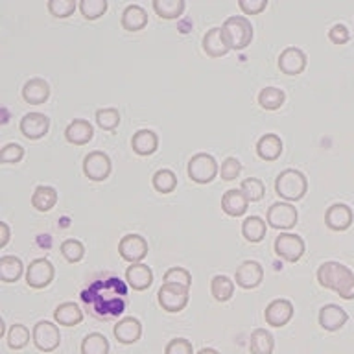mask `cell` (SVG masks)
Wrapping results in <instances>:
<instances>
[{
	"label": "cell",
	"mask_w": 354,
	"mask_h": 354,
	"mask_svg": "<svg viewBox=\"0 0 354 354\" xmlns=\"http://www.w3.org/2000/svg\"><path fill=\"white\" fill-rule=\"evenodd\" d=\"M317 282L321 288L336 292L345 301L354 299V273L342 262H323L317 270Z\"/></svg>",
	"instance_id": "cell-1"
},
{
	"label": "cell",
	"mask_w": 354,
	"mask_h": 354,
	"mask_svg": "<svg viewBox=\"0 0 354 354\" xmlns=\"http://www.w3.org/2000/svg\"><path fill=\"white\" fill-rule=\"evenodd\" d=\"M275 192L279 198L290 201H299L308 192V179L303 171L295 168H286L282 170L275 179Z\"/></svg>",
	"instance_id": "cell-2"
},
{
	"label": "cell",
	"mask_w": 354,
	"mask_h": 354,
	"mask_svg": "<svg viewBox=\"0 0 354 354\" xmlns=\"http://www.w3.org/2000/svg\"><path fill=\"white\" fill-rule=\"evenodd\" d=\"M221 32H223L227 46L231 50H243L253 41L251 21L243 15L227 17L225 22L221 24Z\"/></svg>",
	"instance_id": "cell-3"
},
{
	"label": "cell",
	"mask_w": 354,
	"mask_h": 354,
	"mask_svg": "<svg viewBox=\"0 0 354 354\" xmlns=\"http://www.w3.org/2000/svg\"><path fill=\"white\" fill-rule=\"evenodd\" d=\"M190 288H185L181 284H171V282H162V286L157 292V301L160 308L168 314H179L181 310L187 308L188 299H190Z\"/></svg>",
	"instance_id": "cell-4"
},
{
	"label": "cell",
	"mask_w": 354,
	"mask_h": 354,
	"mask_svg": "<svg viewBox=\"0 0 354 354\" xmlns=\"http://www.w3.org/2000/svg\"><path fill=\"white\" fill-rule=\"evenodd\" d=\"M188 177L198 185H207L216 179V176L220 174V166L216 162V159L210 153H196L192 155V159L188 160Z\"/></svg>",
	"instance_id": "cell-5"
},
{
	"label": "cell",
	"mask_w": 354,
	"mask_h": 354,
	"mask_svg": "<svg viewBox=\"0 0 354 354\" xmlns=\"http://www.w3.org/2000/svg\"><path fill=\"white\" fill-rule=\"evenodd\" d=\"M299 212L295 209V205L288 203V201H277L268 209V214H266V221L268 225L273 227V229H292V227L297 225Z\"/></svg>",
	"instance_id": "cell-6"
},
{
	"label": "cell",
	"mask_w": 354,
	"mask_h": 354,
	"mask_svg": "<svg viewBox=\"0 0 354 354\" xmlns=\"http://www.w3.org/2000/svg\"><path fill=\"white\" fill-rule=\"evenodd\" d=\"M113 165H111V157L105 151L94 149L91 153L85 155L83 159V174L94 183L105 181L111 176Z\"/></svg>",
	"instance_id": "cell-7"
},
{
	"label": "cell",
	"mask_w": 354,
	"mask_h": 354,
	"mask_svg": "<svg viewBox=\"0 0 354 354\" xmlns=\"http://www.w3.org/2000/svg\"><path fill=\"white\" fill-rule=\"evenodd\" d=\"M55 277V268L48 259H35L26 268V284L33 290L50 286Z\"/></svg>",
	"instance_id": "cell-8"
},
{
	"label": "cell",
	"mask_w": 354,
	"mask_h": 354,
	"mask_svg": "<svg viewBox=\"0 0 354 354\" xmlns=\"http://www.w3.org/2000/svg\"><path fill=\"white\" fill-rule=\"evenodd\" d=\"M32 342L41 353H52V351L59 347L61 343L59 328L50 321H39L33 326Z\"/></svg>",
	"instance_id": "cell-9"
},
{
	"label": "cell",
	"mask_w": 354,
	"mask_h": 354,
	"mask_svg": "<svg viewBox=\"0 0 354 354\" xmlns=\"http://www.w3.org/2000/svg\"><path fill=\"white\" fill-rule=\"evenodd\" d=\"M273 249H275L277 257H281L282 260H286V262H297L304 254L306 245H304L303 238L297 236V234H293V232H281L275 238Z\"/></svg>",
	"instance_id": "cell-10"
},
{
	"label": "cell",
	"mask_w": 354,
	"mask_h": 354,
	"mask_svg": "<svg viewBox=\"0 0 354 354\" xmlns=\"http://www.w3.org/2000/svg\"><path fill=\"white\" fill-rule=\"evenodd\" d=\"M118 253L129 264H138L148 254V242H146V238L137 234V232H129V234H124L120 238Z\"/></svg>",
	"instance_id": "cell-11"
},
{
	"label": "cell",
	"mask_w": 354,
	"mask_h": 354,
	"mask_svg": "<svg viewBox=\"0 0 354 354\" xmlns=\"http://www.w3.org/2000/svg\"><path fill=\"white\" fill-rule=\"evenodd\" d=\"M234 281L243 290H253L264 281V268L257 260H243L242 264L236 268Z\"/></svg>",
	"instance_id": "cell-12"
},
{
	"label": "cell",
	"mask_w": 354,
	"mask_h": 354,
	"mask_svg": "<svg viewBox=\"0 0 354 354\" xmlns=\"http://www.w3.org/2000/svg\"><path fill=\"white\" fill-rule=\"evenodd\" d=\"M19 129L28 140H39L48 133L50 118L43 113H26L21 118Z\"/></svg>",
	"instance_id": "cell-13"
},
{
	"label": "cell",
	"mask_w": 354,
	"mask_h": 354,
	"mask_svg": "<svg viewBox=\"0 0 354 354\" xmlns=\"http://www.w3.org/2000/svg\"><path fill=\"white\" fill-rule=\"evenodd\" d=\"M293 317V304L288 299H275L266 306L264 319L270 326L281 328V326L288 325L290 319Z\"/></svg>",
	"instance_id": "cell-14"
},
{
	"label": "cell",
	"mask_w": 354,
	"mask_h": 354,
	"mask_svg": "<svg viewBox=\"0 0 354 354\" xmlns=\"http://www.w3.org/2000/svg\"><path fill=\"white\" fill-rule=\"evenodd\" d=\"M353 209L347 203L330 205L325 212V223L330 231H347L348 227L353 225Z\"/></svg>",
	"instance_id": "cell-15"
},
{
	"label": "cell",
	"mask_w": 354,
	"mask_h": 354,
	"mask_svg": "<svg viewBox=\"0 0 354 354\" xmlns=\"http://www.w3.org/2000/svg\"><path fill=\"white\" fill-rule=\"evenodd\" d=\"M306 54L297 46H288L279 55V68L288 76H297L306 68Z\"/></svg>",
	"instance_id": "cell-16"
},
{
	"label": "cell",
	"mask_w": 354,
	"mask_h": 354,
	"mask_svg": "<svg viewBox=\"0 0 354 354\" xmlns=\"http://www.w3.org/2000/svg\"><path fill=\"white\" fill-rule=\"evenodd\" d=\"M113 334L122 345H133L142 336V323L137 317H124L113 326Z\"/></svg>",
	"instance_id": "cell-17"
},
{
	"label": "cell",
	"mask_w": 354,
	"mask_h": 354,
	"mask_svg": "<svg viewBox=\"0 0 354 354\" xmlns=\"http://www.w3.org/2000/svg\"><path fill=\"white\" fill-rule=\"evenodd\" d=\"M348 321V314L339 306V304H325L319 310V325L323 330L336 332L343 328V325Z\"/></svg>",
	"instance_id": "cell-18"
},
{
	"label": "cell",
	"mask_w": 354,
	"mask_h": 354,
	"mask_svg": "<svg viewBox=\"0 0 354 354\" xmlns=\"http://www.w3.org/2000/svg\"><path fill=\"white\" fill-rule=\"evenodd\" d=\"M248 196L240 190V188H231L227 190L223 196H221V209L227 216H232V218H238V216H243L248 212L249 207Z\"/></svg>",
	"instance_id": "cell-19"
},
{
	"label": "cell",
	"mask_w": 354,
	"mask_h": 354,
	"mask_svg": "<svg viewBox=\"0 0 354 354\" xmlns=\"http://www.w3.org/2000/svg\"><path fill=\"white\" fill-rule=\"evenodd\" d=\"M126 281L135 292H144L153 284V271H151L149 266L142 264V262L131 264L126 270Z\"/></svg>",
	"instance_id": "cell-20"
},
{
	"label": "cell",
	"mask_w": 354,
	"mask_h": 354,
	"mask_svg": "<svg viewBox=\"0 0 354 354\" xmlns=\"http://www.w3.org/2000/svg\"><path fill=\"white\" fill-rule=\"evenodd\" d=\"M22 98L32 105H41L50 98V85L43 77H32L22 87Z\"/></svg>",
	"instance_id": "cell-21"
},
{
	"label": "cell",
	"mask_w": 354,
	"mask_h": 354,
	"mask_svg": "<svg viewBox=\"0 0 354 354\" xmlns=\"http://www.w3.org/2000/svg\"><path fill=\"white\" fill-rule=\"evenodd\" d=\"M94 127L88 120H83V118H76L72 120L65 129V138L74 146H83L87 144L88 140H93Z\"/></svg>",
	"instance_id": "cell-22"
},
{
	"label": "cell",
	"mask_w": 354,
	"mask_h": 354,
	"mask_svg": "<svg viewBox=\"0 0 354 354\" xmlns=\"http://www.w3.org/2000/svg\"><path fill=\"white\" fill-rule=\"evenodd\" d=\"M131 148L140 157L153 155L157 151V148H159V137L151 129H138L131 138Z\"/></svg>",
	"instance_id": "cell-23"
},
{
	"label": "cell",
	"mask_w": 354,
	"mask_h": 354,
	"mask_svg": "<svg viewBox=\"0 0 354 354\" xmlns=\"http://www.w3.org/2000/svg\"><path fill=\"white\" fill-rule=\"evenodd\" d=\"M120 22L122 28L127 30V32H140L148 24V13H146L142 6L129 4L126 6V10L122 11Z\"/></svg>",
	"instance_id": "cell-24"
},
{
	"label": "cell",
	"mask_w": 354,
	"mask_h": 354,
	"mask_svg": "<svg viewBox=\"0 0 354 354\" xmlns=\"http://www.w3.org/2000/svg\"><path fill=\"white\" fill-rule=\"evenodd\" d=\"M282 153V138L275 133H266L257 142V155L262 160H275Z\"/></svg>",
	"instance_id": "cell-25"
},
{
	"label": "cell",
	"mask_w": 354,
	"mask_h": 354,
	"mask_svg": "<svg viewBox=\"0 0 354 354\" xmlns=\"http://www.w3.org/2000/svg\"><path fill=\"white\" fill-rule=\"evenodd\" d=\"M203 50L205 54L210 55V57H221L229 52V46L225 43V37H223V32L221 28L214 26L210 28L209 32L203 35Z\"/></svg>",
	"instance_id": "cell-26"
},
{
	"label": "cell",
	"mask_w": 354,
	"mask_h": 354,
	"mask_svg": "<svg viewBox=\"0 0 354 354\" xmlns=\"http://www.w3.org/2000/svg\"><path fill=\"white\" fill-rule=\"evenodd\" d=\"M57 203V190L48 185H39L32 194V207L39 212H50Z\"/></svg>",
	"instance_id": "cell-27"
},
{
	"label": "cell",
	"mask_w": 354,
	"mask_h": 354,
	"mask_svg": "<svg viewBox=\"0 0 354 354\" xmlns=\"http://www.w3.org/2000/svg\"><path fill=\"white\" fill-rule=\"evenodd\" d=\"M54 319L57 325L63 326H76L83 321V310L76 303H61L54 310Z\"/></svg>",
	"instance_id": "cell-28"
},
{
	"label": "cell",
	"mask_w": 354,
	"mask_h": 354,
	"mask_svg": "<svg viewBox=\"0 0 354 354\" xmlns=\"http://www.w3.org/2000/svg\"><path fill=\"white\" fill-rule=\"evenodd\" d=\"M24 273V264L19 257H13V254H4L0 259V281L6 282V284H11V282H17Z\"/></svg>",
	"instance_id": "cell-29"
},
{
	"label": "cell",
	"mask_w": 354,
	"mask_h": 354,
	"mask_svg": "<svg viewBox=\"0 0 354 354\" xmlns=\"http://www.w3.org/2000/svg\"><path fill=\"white\" fill-rule=\"evenodd\" d=\"M266 231H268V221L262 220L260 216H248L242 221V234L248 242H262L266 238Z\"/></svg>",
	"instance_id": "cell-30"
},
{
	"label": "cell",
	"mask_w": 354,
	"mask_h": 354,
	"mask_svg": "<svg viewBox=\"0 0 354 354\" xmlns=\"http://www.w3.org/2000/svg\"><path fill=\"white\" fill-rule=\"evenodd\" d=\"M275 348V339L270 330L266 328H254L249 339V351L251 354H271Z\"/></svg>",
	"instance_id": "cell-31"
},
{
	"label": "cell",
	"mask_w": 354,
	"mask_h": 354,
	"mask_svg": "<svg viewBox=\"0 0 354 354\" xmlns=\"http://www.w3.org/2000/svg\"><path fill=\"white\" fill-rule=\"evenodd\" d=\"M210 293L218 303H227L234 295V281L227 275H214L210 281Z\"/></svg>",
	"instance_id": "cell-32"
},
{
	"label": "cell",
	"mask_w": 354,
	"mask_h": 354,
	"mask_svg": "<svg viewBox=\"0 0 354 354\" xmlns=\"http://www.w3.org/2000/svg\"><path fill=\"white\" fill-rule=\"evenodd\" d=\"M185 0H153L155 13L165 21L179 19L185 11Z\"/></svg>",
	"instance_id": "cell-33"
},
{
	"label": "cell",
	"mask_w": 354,
	"mask_h": 354,
	"mask_svg": "<svg viewBox=\"0 0 354 354\" xmlns=\"http://www.w3.org/2000/svg\"><path fill=\"white\" fill-rule=\"evenodd\" d=\"M286 102V94L279 87H266L259 93V104L266 111L281 109Z\"/></svg>",
	"instance_id": "cell-34"
},
{
	"label": "cell",
	"mask_w": 354,
	"mask_h": 354,
	"mask_svg": "<svg viewBox=\"0 0 354 354\" xmlns=\"http://www.w3.org/2000/svg\"><path fill=\"white\" fill-rule=\"evenodd\" d=\"M82 354H109V339L100 332H91L83 337Z\"/></svg>",
	"instance_id": "cell-35"
},
{
	"label": "cell",
	"mask_w": 354,
	"mask_h": 354,
	"mask_svg": "<svg viewBox=\"0 0 354 354\" xmlns=\"http://www.w3.org/2000/svg\"><path fill=\"white\" fill-rule=\"evenodd\" d=\"M151 185H153L157 192L170 194L177 187V176L171 170H168V168H160L151 177Z\"/></svg>",
	"instance_id": "cell-36"
},
{
	"label": "cell",
	"mask_w": 354,
	"mask_h": 354,
	"mask_svg": "<svg viewBox=\"0 0 354 354\" xmlns=\"http://www.w3.org/2000/svg\"><path fill=\"white\" fill-rule=\"evenodd\" d=\"M6 339H8V347L11 351H21L30 343V330H28L26 325L15 323V325L10 326V330L6 334Z\"/></svg>",
	"instance_id": "cell-37"
},
{
	"label": "cell",
	"mask_w": 354,
	"mask_h": 354,
	"mask_svg": "<svg viewBox=\"0 0 354 354\" xmlns=\"http://www.w3.org/2000/svg\"><path fill=\"white\" fill-rule=\"evenodd\" d=\"M61 254L65 257L66 262L76 264V262H80L85 257V248H83V243L80 240H76V238H68V240L61 243Z\"/></svg>",
	"instance_id": "cell-38"
},
{
	"label": "cell",
	"mask_w": 354,
	"mask_h": 354,
	"mask_svg": "<svg viewBox=\"0 0 354 354\" xmlns=\"http://www.w3.org/2000/svg\"><path fill=\"white\" fill-rule=\"evenodd\" d=\"M80 11L87 21H96L107 11V0H82Z\"/></svg>",
	"instance_id": "cell-39"
},
{
	"label": "cell",
	"mask_w": 354,
	"mask_h": 354,
	"mask_svg": "<svg viewBox=\"0 0 354 354\" xmlns=\"http://www.w3.org/2000/svg\"><path fill=\"white\" fill-rule=\"evenodd\" d=\"M96 124L105 131L115 129L120 124V113L115 107H104V109L96 111Z\"/></svg>",
	"instance_id": "cell-40"
},
{
	"label": "cell",
	"mask_w": 354,
	"mask_h": 354,
	"mask_svg": "<svg viewBox=\"0 0 354 354\" xmlns=\"http://www.w3.org/2000/svg\"><path fill=\"white\" fill-rule=\"evenodd\" d=\"M46 8H48L50 15H54L55 19H66V17H71L80 6L76 4V0H48Z\"/></svg>",
	"instance_id": "cell-41"
},
{
	"label": "cell",
	"mask_w": 354,
	"mask_h": 354,
	"mask_svg": "<svg viewBox=\"0 0 354 354\" xmlns=\"http://www.w3.org/2000/svg\"><path fill=\"white\" fill-rule=\"evenodd\" d=\"M240 190H242L245 196H248L249 201H260V199L264 198L266 194V187L264 183L257 179V177H248V179H243L242 185H240Z\"/></svg>",
	"instance_id": "cell-42"
},
{
	"label": "cell",
	"mask_w": 354,
	"mask_h": 354,
	"mask_svg": "<svg viewBox=\"0 0 354 354\" xmlns=\"http://www.w3.org/2000/svg\"><path fill=\"white\" fill-rule=\"evenodd\" d=\"M22 157H24V148H22L21 144L10 142L0 149V160H2L4 165H15V162H21Z\"/></svg>",
	"instance_id": "cell-43"
},
{
	"label": "cell",
	"mask_w": 354,
	"mask_h": 354,
	"mask_svg": "<svg viewBox=\"0 0 354 354\" xmlns=\"http://www.w3.org/2000/svg\"><path fill=\"white\" fill-rule=\"evenodd\" d=\"M242 174V162L236 157H227L220 166V176L223 181H234Z\"/></svg>",
	"instance_id": "cell-44"
},
{
	"label": "cell",
	"mask_w": 354,
	"mask_h": 354,
	"mask_svg": "<svg viewBox=\"0 0 354 354\" xmlns=\"http://www.w3.org/2000/svg\"><path fill=\"white\" fill-rule=\"evenodd\" d=\"M165 282H171V284H181L185 288L192 286V275L190 271L185 268H170L165 273Z\"/></svg>",
	"instance_id": "cell-45"
},
{
	"label": "cell",
	"mask_w": 354,
	"mask_h": 354,
	"mask_svg": "<svg viewBox=\"0 0 354 354\" xmlns=\"http://www.w3.org/2000/svg\"><path fill=\"white\" fill-rule=\"evenodd\" d=\"M165 354H194V347L185 337H176V339L168 342Z\"/></svg>",
	"instance_id": "cell-46"
},
{
	"label": "cell",
	"mask_w": 354,
	"mask_h": 354,
	"mask_svg": "<svg viewBox=\"0 0 354 354\" xmlns=\"http://www.w3.org/2000/svg\"><path fill=\"white\" fill-rule=\"evenodd\" d=\"M328 39H330L334 44H345L351 39V32L345 24H334V26L328 30Z\"/></svg>",
	"instance_id": "cell-47"
},
{
	"label": "cell",
	"mask_w": 354,
	"mask_h": 354,
	"mask_svg": "<svg viewBox=\"0 0 354 354\" xmlns=\"http://www.w3.org/2000/svg\"><path fill=\"white\" fill-rule=\"evenodd\" d=\"M238 6L245 15H257L268 8V0H238Z\"/></svg>",
	"instance_id": "cell-48"
},
{
	"label": "cell",
	"mask_w": 354,
	"mask_h": 354,
	"mask_svg": "<svg viewBox=\"0 0 354 354\" xmlns=\"http://www.w3.org/2000/svg\"><path fill=\"white\" fill-rule=\"evenodd\" d=\"M10 225L6 223V221H0V248H6L8 242H10Z\"/></svg>",
	"instance_id": "cell-49"
},
{
	"label": "cell",
	"mask_w": 354,
	"mask_h": 354,
	"mask_svg": "<svg viewBox=\"0 0 354 354\" xmlns=\"http://www.w3.org/2000/svg\"><path fill=\"white\" fill-rule=\"evenodd\" d=\"M196 354H220V353H218V351H216V348L203 347V348H201V351H199V353H196Z\"/></svg>",
	"instance_id": "cell-50"
}]
</instances>
